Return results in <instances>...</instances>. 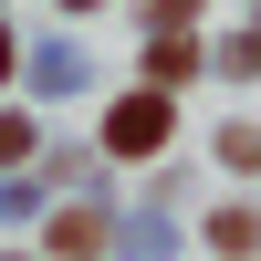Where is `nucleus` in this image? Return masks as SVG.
Listing matches in <instances>:
<instances>
[{
  "label": "nucleus",
  "instance_id": "f257e3e1",
  "mask_svg": "<svg viewBox=\"0 0 261 261\" xmlns=\"http://www.w3.org/2000/svg\"><path fill=\"white\" fill-rule=\"evenodd\" d=\"M105 146L115 157H146V146H167V94L146 84V94H125L115 115H105Z\"/></svg>",
  "mask_w": 261,
  "mask_h": 261
},
{
  "label": "nucleus",
  "instance_id": "f03ea898",
  "mask_svg": "<svg viewBox=\"0 0 261 261\" xmlns=\"http://www.w3.org/2000/svg\"><path fill=\"white\" fill-rule=\"evenodd\" d=\"M188 73H199V53H188V42H178V32H167V42H157V53H146V84H157V94H167V84H188Z\"/></svg>",
  "mask_w": 261,
  "mask_h": 261
},
{
  "label": "nucleus",
  "instance_id": "7ed1b4c3",
  "mask_svg": "<svg viewBox=\"0 0 261 261\" xmlns=\"http://www.w3.org/2000/svg\"><path fill=\"white\" fill-rule=\"evenodd\" d=\"M94 241H105V220H94V209H63V220H53V251H73V261H84Z\"/></svg>",
  "mask_w": 261,
  "mask_h": 261
},
{
  "label": "nucleus",
  "instance_id": "20e7f679",
  "mask_svg": "<svg viewBox=\"0 0 261 261\" xmlns=\"http://www.w3.org/2000/svg\"><path fill=\"white\" fill-rule=\"evenodd\" d=\"M209 241H220V251H251L261 220H251V209H220V220H209Z\"/></svg>",
  "mask_w": 261,
  "mask_h": 261
},
{
  "label": "nucleus",
  "instance_id": "39448f33",
  "mask_svg": "<svg viewBox=\"0 0 261 261\" xmlns=\"http://www.w3.org/2000/svg\"><path fill=\"white\" fill-rule=\"evenodd\" d=\"M11 157H32V115H0V167Z\"/></svg>",
  "mask_w": 261,
  "mask_h": 261
},
{
  "label": "nucleus",
  "instance_id": "423d86ee",
  "mask_svg": "<svg viewBox=\"0 0 261 261\" xmlns=\"http://www.w3.org/2000/svg\"><path fill=\"white\" fill-rule=\"evenodd\" d=\"M157 11V32H178V21H199V0H146Z\"/></svg>",
  "mask_w": 261,
  "mask_h": 261
},
{
  "label": "nucleus",
  "instance_id": "0eeeda50",
  "mask_svg": "<svg viewBox=\"0 0 261 261\" xmlns=\"http://www.w3.org/2000/svg\"><path fill=\"white\" fill-rule=\"evenodd\" d=\"M0 73H11V42H0Z\"/></svg>",
  "mask_w": 261,
  "mask_h": 261
},
{
  "label": "nucleus",
  "instance_id": "6e6552de",
  "mask_svg": "<svg viewBox=\"0 0 261 261\" xmlns=\"http://www.w3.org/2000/svg\"><path fill=\"white\" fill-rule=\"evenodd\" d=\"M63 11H94V0H63Z\"/></svg>",
  "mask_w": 261,
  "mask_h": 261
}]
</instances>
